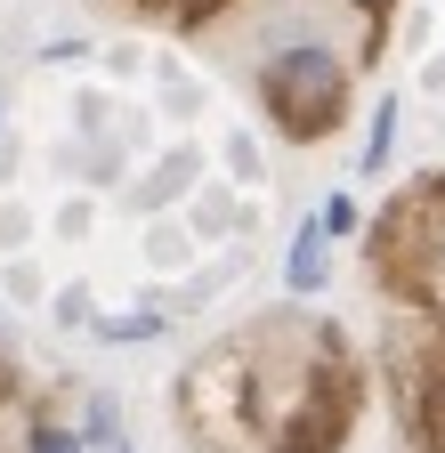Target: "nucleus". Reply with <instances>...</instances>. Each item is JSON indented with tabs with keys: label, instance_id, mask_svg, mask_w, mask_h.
<instances>
[{
	"label": "nucleus",
	"instance_id": "f257e3e1",
	"mask_svg": "<svg viewBox=\"0 0 445 453\" xmlns=\"http://www.w3.org/2000/svg\"><path fill=\"white\" fill-rule=\"evenodd\" d=\"M267 113L284 122V138H324L349 113V73L324 49H284L267 65Z\"/></svg>",
	"mask_w": 445,
	"mask_h": 453
},
{
	"label": "nucleus",
	"instance_id": "f03ea898",
	"mask_svg": "<svg viewBox=\"0 0 445 453\" xmlns=\"http://www.w3.org/2000/svg\"><path fill=\"white\" fill-rule=\"evenodd\" d=\"M292 283H300V292H316V283H324V219L292 235Z\"/></svg>",
	"mask_w": 445,
	"mask_h": 453
},
{
	"label": "nucleus",
	"instance_id": "7ed1b4c3",
	"mask_svg": "<svg viewBox=\"0 0 445 453\" xmlns=\"http://www.w3.org/2000/svg\"><path fill=\"white\" fill-rule=\"evenodd\" d=\"M388 138H397V97H380V113H372V138H364V170H380V162H388Z\"/></svg>",
	"mask_w": 445,
	"mask_h": 453
},
{
	"label": "nucleus",
	"instance_id": "20e7f679",
	"mask_svg": "<svg viewBox=\"0 0 445 453\" xmlns=\"http://www.w3.org/2000/svg\"><path fill=\"white\" fill-rule=\"evenodd\" d=\"M81 453H130V445H122V429H114V405H97V421H89Z\"/></svg>",
	"mask_w": 445,
	"mask_h": 453
},
{
	"label": "nucleus",
	"instance_id": "39448f33",
	"mask_svg": "<svg viewBox=\"0 0 445 453\" xmlns=\"http://www.w3.org/2000/svg\"><path fill=\"white\" fill-rule=\"evenodd\" d=\"M154 9H162V17H179V25H203L219 0H154Z\"/></svg>",
	"mask_w": 445,
	"mask_h": 453
},
{
	"label": "nucleus",
	"instance_id": "423d86ee",
	"mask_svg": "<svg viewBox=\"0 0 445 453\" xmlns=\"http://www.w3.org/2000/svg\"><path fill=\"white\" fill-rule=\"evenodd\" d=\"M349 226H357V203L332 195V203H324V235H349Z\"/></svg>",
	"mask_w": 445,
	"mask_h": 453
},
{
	"label": "nucleus",
	"instance_id": "0eeeda50",
	"mask_svg": "<svg viewBox=\"0 0 445 453\" xmlns=\"http://www.w3.org/2000/svg\"><path fill=\"white\" fill-rule=\"evenodd\" d=\"M33 453H81V445H73L65 429H33Z\"/></svg>",
	"mask_w": 445,
	"mask_h": 453
},
{
	"label": "nucleus",
	"instance_id": "6e6552de",
	"mask_svg": "<svg viewBox=\"0 0 445 453\" xmlns=\"http://www.w3.org/2000/svg\"><path fill=\"white\" fill-rule=\"evenodd\" d=\"M364 9H372V17H380V9H388V0H364Z\"/></svg>",
	"mask_w": 445,
	"mask_h": 453
},
{
	"label": "nucleus",
	"instance_id": "1a4fd4ad",
	"mask_svg": "<svg viewBox=\"0 0 445 453\" xmlns=\"http://www.w3.org/2000/svg\"><path fill=\"white\" fill-rule=\"evenodd\" d=\"M437 267H445V251H437Z\"/></svg>",
	"mask_w": 445,
	"mask_h": 453
}]
</instances>
